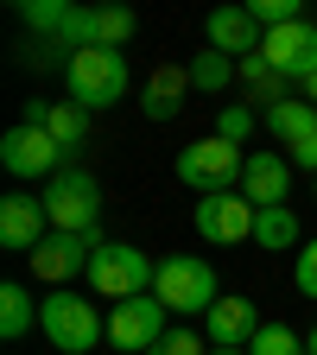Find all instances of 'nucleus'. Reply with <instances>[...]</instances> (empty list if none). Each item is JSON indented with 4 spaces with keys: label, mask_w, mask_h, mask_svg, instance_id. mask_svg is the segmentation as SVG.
<instances>
[{
    "label": "nucleus",
    "mask_w": 317,
    "mask_h": 355,
    "mask_svg": "<svg viewBox=\"0 0 317 355\" xmlns=\"http://www.w3.org/2000/svg\"><path fill=\"white\" fill-rule=\"evenodd\" d=\"M38 336L51 343L58 355H89V349L108 336V318H102L83 292L64 286V292H44V298H38Z\"/></svg>",
    "instance_id": "f257e3e1"
},
{
    "label": "nucleus",
    "mask_w": 317,
    "mask_h": 355,
    "mask_svg": "<svg viewBox=\"0 0 317 355\" xmlns=\"http://www.w3.org/2000/svg\"><path fill=\"white\" fill-rule=\"evenodd\" d=\"M159 279V260L140 254L133 241H102L96 260H89V292L108 298V304H127V298H146Z\"/></svg>",
    "instance_id": "f03ea898"
},
{
    "label": "nucleus",
    "mask_w": 317,
    "mask_h": 355,
    "mask_svg": "<svg viewBox=\"0 0 317 355\" xmlns=\"http://www.w3.org/2000/svg\"><path fill=\"white\" fill-rule=\"evenodd\" d=\"M64 83H70V102L83 114H96V108H114L127 89H133V70H127V51H102V44H89V51L70 58Z\"/></svg>",
    "instance_id": "7ed1b4c3"
},
{
    "label": "nucleus",
    "mask_w": 317,
    "mask_h": 355,
    "mask_svg": "<svg viewBox=\"0 0 317 355\" xmlns=\"http://www.w3.org/2000/svg\"><path fill=\"white\" fill-rule=\"evenodd\" d=\"M153 298L171 311V318H209L222 292H216L209 260H197V254H165L159 260V279H153Z\"/></svg>",
    "instance_id": "20e7f679"
},
{
    "label": "nucleus",
    "mask_w": 317,
    "mask_h": 355,
    "mask_svg": "<svg viewBox=\"0 0 317 355\" xmlns=\"http://www.w3.org/2000/svg\"><path fill=\"white\" fill-rule=\"evenodd\" d=\"M38 197H44V216H51L58 235H96V222H102V184L83 165H64Z\"/></svg>",
    "instance_id": "39448f33"
},
{
    "label": "nucleus",
    "mask_w": 317,
    "mask_h": 355,
    "mask_svg": "<svg viewBox=\"0 0 317 355\" xmlns=\"http://www.w3.org/2000/svg\"><path fill=\"white\" fill-rule=\"evenodd\" d=\"M171 171H178V184H191V191H203V197H216V191H241L248 153L209 133V140H191L185 153H178V159H171Z\"/></svg>",
    "instance_id": "423d86ee"
},
{
    "label": "nucleus",
    "mask_w": 317,
    "mask_h": 355,
    "mask_svg": "<svg viewBox=\"0 0 317 355\" xmlns=\"http://www.w3.org/2000/svg\"><path fill=\"white\" fill-rule=\"evenodd\" d=\"M96 248H102V235H44L26 260H32V273L51 286V292H64L70 279H89V260H96Z\"/></svg>",
    "instance_id": "0eeeda50"
},
{
    "label": "nucleus",
    "mask_w": 317,
    "mask_h": 355,
    "mask_svg": "<svg viewBox=\"0 0 317 355\" xmlns=\"http://www.w3.org/2000/svg\"><path fill=\"white\" fill-rule=\"evenodd\" d=\"M64 146L51 140V133H44V127H7V133H0V165H7L13 178H44V184H51V178L64 171Z\"/></svg>",
    "instance_id": "6e6552de"
},
{
    "label": "nucleus",
    "mask_w": 317,
    "mask_h": 355,
    "mask_svg": "<svg viewBox=\"0 0 317 355\" xmlns=\"http://www.w3.org/2000/svg\"><path fill=\"white\" fill-rule=\"evenodd\" d=\"M254 203L241 197V191H216V197H197V209H191V222H197V235L209 241V248H235V241H254Z\"/></svg>",
    "instance_id": "1a4fd4ad"
},
{
    "label": "nucleus",
    "mask_w": 317,
    "mask_h": 355,
    "mask_svg": "<svg viewBox=\"0 0 317 355\" xmlns=\"http://www.w3.org/2000/svg\"><path fill=\"white\" fill-rule=\"evenodd\" d=\"M165 318H171V311H165L153 292H146V298H127V304L108 311V343L127 349V355H153V349L165 343Z\"/></svg>",
    "instance_id": "9d476101"
},
{
    "label": "nucleus",
    "mask_w": 317,
    "mask_h": 355,
    "mask_svg": "<svg viewBox=\"0 0 317 355\" xmlns=\"http://www.w3.org/2000/svg\"><path fill=\"white\" fill-rule=\"evenodd\" d=\"M266 133L292 153V165L298 171H317V108L311 102H280V108H266Z\"/></svg>",
    "instance_id": "9b49d317"
},
{
    "label": "nucleus",
    "mask_w": 317,
    "mask_h": 355,
    "mask_svg": "<svg viewBox=\"0 0 317 355\" xmlns=\"http://www.w3.org/2000/svg\"><path fill=\"white\" fill-rule=\"evenodd\" d=\"M260 58L273 64L286 83H305V76H317V26H311V19H298V26H280V32H266Z\"/></svg>",
    "instance_id": "f8f14e48"
},
{
    "label": "nucleus",
    "mask_w": 317,
    "mask_h": 355,
    "mask_svg": "<svg viewBox=\"0 0 317 355\" xmlns=\"http://www.w3.org/2000/svg\"><path fill=\"white\" fill-rule=\"evenodd\" d=\"M44 235H51L44 197H26V191H7V197H0V248H7V254H32Z\"/></svg>",
    "instance_id": "ddd939ff"
},
{
    "label": "nucleus",
    "mask_w": 317,
    "mask_h": 355,
    "mask_svg": "<svg viewBox=\"0 0 317 355\" xmlns=\"http://www.w3.org/2000/svg\"><path fill=\"white\" fill-rule=\"evenodd\" d=\"M203 32H209V51H222V58H254L260 44H266V32H260V19H254V7H216L209 19H203Z\"/></svg>",
    "instance_id": "4468645a"
},
{
    "label": "nucleus",
    "mask_w": 317,
    "mask_h": 355,
    "mask_svg": "<svg viewBox=\"0 0 317 355\" xmlns=\"http://www.w3.org/2000/svg\"><path fill=\"white\" fill-rule=\"evenodd\" d=\"M203 330H209V349H248L254 336H260V311H254V298H216V311L203 318Z\"/></svg>",
    "instance_id": "2eb2a0df"
},
{
    "label": "nucleus",
    "mask_w": 317,
    "mask_h": 355,
    "mask_svg": "<svg viewBox=\"0 0 317 355\" xmlns=\"http://www.w3.org/2000/svg\"><path fill=\"white\" fill-rule=\"evenodd\" d=\"M241 197L254 209H273L292 197V165L280 153H248V171H241Z\"/></svg>",
    "instance_id": "dca6fc26"
},
{
    "label": "nucleus",
    "mask_w": 317,
    "mask_h": 355,
    "mask_svg": "<svg viewBox=\"0 0 317 355\" xmlns=\"http://www.w3.org/2000/svg\"><path fill=\"white\" fill-rule=\"evenodd\" d=\"M185 96H191V64H159L140 89V108H146V121H171L185 108Z\"/></svg>",
    "instance_id": "f3484780"
},
{
    "label": "nucleus",
    "mask_w": 317,
    "mask_h": 355,
    "mask_svg": "<svg viewBox=\"0 0 317 355\" xmlns=\"http://www.w3.org/2000/svg\"><path fill=\"white\" fill-rule=\"evenodd\" d=\"M254 241H260V248H273V254H286V248H305L298 209H292V203H273V209H260V216H254Z\"/></svg>",
    "instance_id": "a211bd4d"
},
{
    "label": "nucleus",
    "mask_w": 317,
    "mask_h": 355,
    "mask_svg": "<svg viewBox=\"0 0 317 355\" xmlns=\"http://www.w3.org/2000/svg\"><path fill=\"white\" fill-rule=\"evenodd\" d=\"M38 324V304H32V292L13 279V286H0V336H7V343H19L26 330Z\"/></svg>",
    "instance_id": "6ab92c4d"
},
{
    "label": "nucleus",
    "mask_w": 317,
    "mask_h": 355,
    "mask_svg": "<svg viewBox=\"0 0 317 355\" xmlns=\"http://www.w3.org/2000/svg\"><path fill=\"white\" fill-rule=\"evenodd\" d=\"M241 83L254 89V102H266V108H280V102H292V83L273 70V64H266L260 51L254 58H241Z\"/></svg>",
    "instance_id": "aec40b11"
},
{
    "label": "nucleus",
    "mask_w": 317,
    "mask_h": 355,
    "mask_svg": "<svg viewBox=\"0 0 317 355\" xmlns=\"http://www.w3.org/2000/svg\"><path fill=\"white\" fill-rule=\"evenodd\" d=\"M44 133L64 146V153H83V133H89V114L76 102H51V114H44Z\"/></svg>",
    "instance_id": "412c9836"
},
{
    "label": "nucleus",
    "mask_w": 317,
    "mask_h": 355,
    "mask_svg": "<svg viewBox=\"0 0 317 355\" xmlns=\"http://www.w3.org/2000/svg\"><path fill=\"white\" fill-rule=\"evenodd\" d=\"M133 32H140V19H133L127 7H96V44L102 51H127Z\"/></svg>",
    "instance_id": "4be33fe9"
},
{
    "label": "nucleus",
    "mask_w": 317,
    "mask_h": 355,
    "mask_svg": "<svg viewBox=\"0 0 317 355\" xmlns=\"http://www.w3.org/2000/svg\"><path fill=\"white\" fill-rule=\"evenodd\" d=\"M229 83H235V58H222V51H197L191 58V89L216 96V89H229Z\"/></svg>",
    "instance_id": "5701e85b"
},
{
    "label": "nucleus",
    "mask_w": 317,
    "mask_h": 355,
    "mask_svg": "<svg viewBox=\"0 0 317 355\" xmlns=\"http://www.w3.org/2000/svg\"><path fill=\"white\" fill-rule=\"evenodd\" d=\"M19 19H26L38 38H58L64 19H70V0H19Z\"/></svg>",
    "instance_id": "b1692460"
},
{
    "label": "nucleus",
    "mask_w": 317,
    "mask_h": 355,
    "mask_svg": "<svg viewBox=\"0 0 317 355\" xmlns=\"http://www.w3.org/2000/svg\"><path fill=\"white\" fill-rule=\"evenodd\" d=\"M248 355H311V349H305V336L292 324H260V336L248 343Z\"/></svg>",
    "instance_id": "393cba45"
},
{
    "label": "nucleus",
    "mask_w": 317,
    "mask_h": 355,
    "mask_svg": "<svg viewBox=\"0 0 317 355\" xmlns=\"http://www.w3.org/2000/svg\"><path fill=\"white\" fill-rule=\"evenodd\" d=\"M216 140H229V146H241V153H248V140H254V108L229 102V108L216 114Z\"/></svg>",
    "instance_id": "a878e982"
},
{
    "label": "nucleus",
    "mask_w": 317,
    "mask_h": 355,
    "mask_svg": "<svg viewBox=\"0 0 317 355\" xmlns=\"http://www.w3.org/2000/svg\"><path fill=\"white\" fill-rule=\"evenodd\" d=\"M254 19H260V32L298 26V0H254Z\"/></svg>",
    "instance_id": "bb28decb"
},
{
    "label": "nucleus",
    "mask_w": 317,
    "mask_h": 355,
    "mask_svg": "<svg viewBox=\"0 0 317 355\" xmlns=\"http://www.w3.org/2000/svg\"><path fill=\"white\" fill-rule=\"evenodd\" d=\"M292 286H298V298H317V241L298 248V260H292Z\"/></svg>",
    "instance_id": "cd10ccee"
},
{
    "label": "nucleus",
    "mask_w": 317,
    "mask_h": 355,
    "mask_svg": "<svg viewBox=\"0 0 317 355\" xmlns=\"http://www.w3.org/2000/svg\"><path fill=\"white\" fill-rule=\"evenodd\" d=\"M153 355H209V343H203V336L185 324V330H165V343H159Z\"/></svg>",
    "instance_id": "c85d7f7f"
},
{
    "label": "nucleus",
    "mask_w": 317,
    "mask_h": 355,
    "mask_svg": "<svg viewBox=\"0 0 317 355\" xmlns=\"http://www.w3.org/2000/svg\"><path fill=\"white\" fill-rule=\"evenodd\" d=\"M298 102H311V108H317V76H305V83H298Z\"/></svg>",
    "instance_id": "c756f323"
},
{
    "label": "nucleus",
    "mask_w": 317,
    "mask_h": 355,
    "mask_svg": "<svg viewBox=\"0 0 317 355\" xmlns=\"http://www.w3.org/2000/svg\"><path fill=\"white\" fill-rule=\"evenodd\" d=\"M209 355H248V349H209Z\"/></svg>",
    "instance_id": "7c9ffc66"
},
{
    "label": "nucleus",
    "mask_w": 317,
    "mask_h": 355,
    "mask_svg": "<svg viewBox=\"0 0 317 355\" xmlns=\"http://www.w3.org/2000/svg\"><path fill=\"white\" fill-rule=\"evenodd\" d=\"M305 349H311V355H317V330H311V336H305Z\"/></svg>",
    "instance_id": "2f4dec72"
}]
</instances>
